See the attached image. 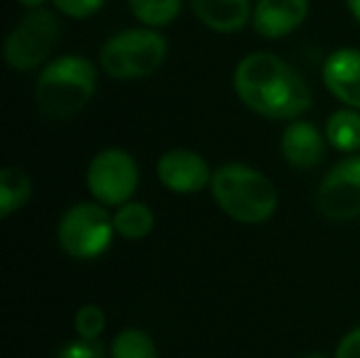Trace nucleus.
Returning <instances> with one entry per match:
<instances>
[{
	"label": "nucleus",
	"mask_w": 360,
	"mask_h": 358,
	"mask_svg": "<svg viewBox=\"0 0 360 358\" xmlns=\"http://www.w3.org/2000/svg\"><path fill=\"white\" fill-rule=\"evenodd\" d=\"M196 17L221 34L238 32L251 19V0H190Z\"/></svg>",
	"instance_id": "13"
},
{
	"label": "nucleus",
	"mask_w": 360,
	"mask_h": 358,
	"mask_svg": "<svg viewBox=\"0 0 360 358\" xmlns=\"http://www.w3.org/2000/svg\"><path fill=\"white\" fill-rule=\"evenodd\" d=\"M158 179L160 184L177 194L200 192L211 184V171L207 160L192 150H169L158 160Z\"/></svg>",
	"instance_id": "9"
},
{
	"label": "nucleus",
	"mask_w": 360,
	"mask_h": 358,
	"mask_svg": "<svg viewBox=\"0 0 360 358\" xmlns=\"http://www.w3.org/2000/svg\"><path fill=\"white\" fill-rule=\"evenodd\" d=\"M32 196V181L25 171L6 167L0 173V215L8 217L21 209Z\"/></svg>",
	"instance_id": "16"
},
{
	"label": "nucleus",
	"mask_w": 360,
	"mask_h": 358,
	"mask_svg": "<svg viewBox=\"0 0 360 358\" xmlns=\"http://www.w3.org/2000/svg\"><path fill=\"white\" fill-rule=\"evenodd\" d=\"M327 141L340 152L360 150V112L354 108L338 110L329 116L325 127Z\"/></svg>",
	"instance_id": "14"
},
{
	"label": "nucleus",
	"mask_w": 360,
	"mask_h": 358,
	"mask_svg": "<svg viewBox=\"0 0 360 358\" xmlns=\"http://www.w3.org/2000/svg\"><path fill=\"white\" fill-rule=\"evenodd\" d=\"M110 358H158L154 340L141 329L120 331L110 348Z\"/></svg>",
	"instance_id": "18"
},
{
	"label": "nucleus",
	"mask_w": 360,
	"mask_h": 358,
	"mask_svg": "<svg viewBox=\"0 0 360 358\" xmlns=\"http://www.w3.org/2000/svg\"><path fill=\"white\" fill-rule=\"evenodd\" d=\"M97 84L95 65L78 55H63L44 65L36 80L34 97L40 112L63 120L76 116L93 97Z\"/></svg>",
	"instance_id": "2"
},
{
	"label": "nucleus",
	"mask_w": 360,
	"mask_h": 358,
	"mask_svg": "<svg viewBox=\"0 0 360 358\" xmlns=\"http://www.w3.org/2000/svg\"><path fill=\"white\" fill-rule=\"evenodd\" d=\"M304 358H327V357H323V354H308V357H304Z\"/></svg>",
	"instance_id": "25"
},
{
	"label": "nucleus",
	"mask_w": 360,
	"mask_h": 358,
	"mask_svg": "<svg viewBox=\"0 0 360 358\" xmlns=\"http://www.w3.org/2000/svg\"><path fill=\"white\" fill-rule=\"evenodd\" d=\"M53 2L63 15L74 17V19H84V17L97 13L105 0H53Z\"/></svg>",
	"instance_id": "21"
},
{
	"label": "nucleus",
	"mask_w": 360,
	"mask_h": 358,
	"mask_svg": "<svg viewBox=\"0 0 360 358\" xmlns=\"http://www.w3.org/2000/svg\"><path fill=\"white\" fill-rule=\"evenodd\" d=\"M74 329L82 340H99L105 331V314L99 306L86 304L78 308L74 319Z\"/></svg>",
	"instance_id": "19"
},
{
	"label": "nucleus",
	"mask_w": 360,
	"mask_h": 358,
	"mask_svg": "<svg viewBox=\"0 0 360 358\" xmlns=\"http://www.w3.org/2000/svg\"><path fill=\"white\" fill-rule=\"evenodd\" d=\"M55 358H108L105 348L99 340H82L78 338L76 342H70L59 350Z\"/></svg>",
	"instance_id": "20"
},
{
	"label": "nucleus",
	"mask_w": 360,
	"mask_h": 358,
	"mask_svg": "<svg viewBox=\"0 0 360 358\" xmlns=\"http://www.w3.org/2000/svg\"><path fill=\"white\" fill-rule=\"evenodd\" d=\"M348 2V8L352 11V15L356 17V21L360 23V0H346Z\"/></svg>",
	"instance_id": "23"
},
{
	"label": "nucleus",
	"mask_w": 360,
	"mask_h": 358,
	"mask_svg": "<svg viewBox=\"0 0 360 358\" xmlns=\"http://www.w3.org/2000/svg\"><path fill=\"white\" fill-rule=\"evenodd\" d=\"M323 80L333 97L348 108L360 110V51L338 49L333 51L323 68Z\"/></svg>",
	"instance_id": "10"
},
{
	"label": "nucleus",
	"mask_w": 360,
	"mask_h": 358,
	"mask_svg": "<svg viewBox=\"0 0 360 358\" xmlns=\"http://www.w3.org/2000/svg\"><path fill=\"white\" fill-rule=\"evenodd\" d=\"M139 184L135 158L118 148L101 150L86 169V186L93 198L105 207H118L131 200Z\"/></svg>",
	"instance_id": "7"
},
{
	"label": "nucleus",
	"mask_w": 360,
	"mask_h": 358,
	"mask_svg": "<svg viewBox=\"0 0 360 358\" xmlns=\"http://www.w3.org/2000/svg\"><path fill=\"white\" fill-rule=\"evenodd\" d=\"M211 192L219 209L240 224H264L278 207V194L272 181L247 167L224 165L211 177Z\"/></svg>",
	"instance_id": "3"
},
{
	"label": "nucleus",
	"mask_w": 360,
	"mask_h": 358,
	"mask_svg": "<svg viewBox=\"0 0 360 358\" xmlns=\"http://www.w3.org/2000/svg\"><path fill=\"white\" fill-rule=\"evenodd\" d=\"M335 358H360V327L352 329L338 346Z\"/></svg>",
	"instance_id": "22"
},
{
	"label": "nucleus",
	"mask_w": 360,
	"mask_h": 358,
	"mask_svg": "<svg viewBox=\"0 0 360 358\" xmlns=\"http://www.w3.org/2000/svg\"><path fill=\"white\" fill-rule=\"evenodd\" d=\"M59 21L51 11L25 15L4 40V59L17 72L40 65L59 40Z\"/></svg>",
	"instance_id": "6"
},
{
	"label": "nucleus",
	"mask_w": 360,
	"mask_h": 358,
	"mask_svg": "<svg viewBox=\"0 0 360 358\" xmlns=\"http://www.w3.org/2000/svg\"><path fill=\"white\" fill-rule=\"evenodd\" d=\"M319 211L333 222H348L360 215V156L335 165L323 179L316 194Z\"/></svg>",
	"instance_id": "8"
},
{
	"label": "nucleus",
	"mask_w": 360,
	"mask_h": 358,
	"mask_svg": "<svg viewBox=\"0 0 360 358\" xmlns=\"http://www.w3.org/2000/svg\"><path fill=\"white\" fill-rule=\"evenodd\" d=\"M131 13L148 27H160L177 19L181 0H129Z\"/></svg>",
	"instance_id": "17"
},
{
	"label": "nucleus",
	"mask_w": 360,
	"mask_h": 358,
	"mask_svg": "<svg viewBox=\"0 0 360 358\" xmlns=\"http://www.w3.org/2000/svg\"><path fill=\"white\" fill-rule=\"evenodd\" d=\"M281 152L295 169H312L325 156V139L312 122L295 120L283 133Z\"/></svg>",
	"instance_id": "12"
},
{
	"label": "nucleus",
	"mask_w": 360,
	"mask_h": 358,
	"mask_svg": "<svg viewBox=\"0 0 360 358\" xmlns=\"http://www.w3.org/2000/svg\"><path fill=\"white\" fill-rule=\"evenodd\" d=\"M112 219H114V230L127 241L146 238L154 228V213L143 203L129 200V203L120 205Z\"/></svg>",
	"instance_id": "15"
},
{
	"label": "nucleus",
	"mask_w": 360,
	"mask_h": 358,
	"mask_svg": "<svg viewBox=\"0 0 360 358\" xmlns=\"http://www.w3.org/2000/svg\"><path fill=\"white\" fill-rule=\"evenodd\" d=\"M114 232V219L101 203H80L63 213L57 238L59 247L70 257L95 260L110 247Z\"/></svg>",
	"instance_id": "5"
},
{
	"label": "nucleus",
	"mask_w": 360,
	"mask_h": 358,
	"mask_svg": "<svg viewBox=\"0 0 360 358\" xmlns=\"http://www.w3.org/2000/svg\"><path fill=\"white\" fill-rule=\"evenodd\" d=\"M169 44L152 27H133L114 34L101 46L99 61L108 76L129 80L154 74L167 59Z\"/></svg>",
	"instance_id": "4"
},
{
	"label": "nucleus",
	"mask_w": 360,
	"mask_h": 358,
	"mask_svg": "<svg viewBox=\"0 0 360 358\" xmlns=\"http://www.w3.org/2000/svg\"><path fill=\"white\" fill-rule=\"evenodd\" d=\"M308 17V0H257L253 27L264 38H283Z\"/></svg>",
	"instance_id": "11"
},
{
	"label": "nucleus",
	"mask_w": 360,
	"mask_h": 358,
	"mask_svg": "<svg viewBox=\"0 0 360 358\" xmlns=\"http://www.w3.org/2000/svg\"><path fill=\"white\" fill-rule=\"evenodd\" d=\"M17 2H21L23 6H30V8H36V6H40L44 0H17Z\"/></svg>",
	"instance_id": "24"
},
{
	"label": "nucleus",
	"mask_w": 360,
	"mask_h": 358,
	"mask_svg": "<svg viewBox=\"0 0 360 358\" xmlns=\"http://www.w3.org/2000/svg\"><path fill=\"white\" fill-rule=\"evenodd\" d=\"M234 89L247 108L274 120L297 118L312 103L302 74L272 53L247 55L234 72Z\"/></svg>",
	"instance_id": "1"
}]
</instances>
